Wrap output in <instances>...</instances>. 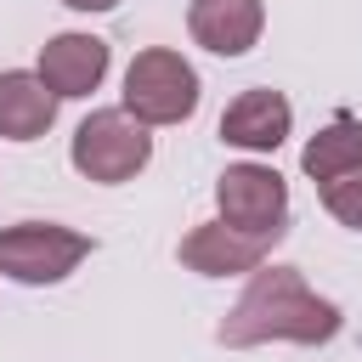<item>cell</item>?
<instances>
[{"label":"cell","mask_w":362,"mask_h":362,"mask_svg":"<svg viewBox=\"0 0 362 362\" xmlns=\"http://www.w3.org/2000/svg\"><path fill=\"white\" fill-rule=\"evenodd\" d=\"M51 124H57V90L28 68H6L0 74V136L40 141Z\"/></svg>","instance_id":"10"},{"label":"cell","mask_w":362,"mask_h":362,"mask_svg":"<svg viewBox=\"0 0 362 362\" xmlns=\"http://www.w3.org/2000/svg\"><path fill=\"white\" fill-rule=\"evenodd\" d=\"M288 130H294V107L272 85H255V90L232 96L226 113H221V141L243 147V153H277L288 141Z\"/></svg>","instance_id":"6"},{"label":"cell","mask_w":362,"mask_h":362,"mask_svg":"<svg viewBox=\"0 0 362 362\" xmlns=\"http://www.w3.org/2000/svg\"><path fill=\"white\" fill-rule=\"evenodd\" d=\"M34 74L57 90V102L90 96L107 79V40H96V34H51L40 45V68Z\"/></svg>","instance_id":"7"},{"label":"cell","mask_w":362,"mask_h":362,"mask_svg":"<svg viewBox=\"0 0 362 362\" xmlns=\"http://www.w3.org/2000/svg\"><path fill=\"white\" fill-rule=\"evenodd\" d=\"M85 255H90V238L74 232V226H62V221L0 226V277H11V283H28V288L62 283Z\"/></svg>","instance_id":"4"},{"label":"cell","mask_w":362,"mask_h":362,"mask_svg":"<svg viewBox=\"0 0 362 362\" xmlns=\"http://www.w3.org/2000/svg\"><path fill=\"white\" fill-rule=\"evenodd\" d=\"M300 170L322 187V181H334V175H351V170H362V119H351V113H334L311 141H305V153H300Z\"/></svg>","instance_id":"11"},{"label":"cell","mask_w":362,"mask_h":362,"mask_svg":"<svg viewBox=\"0 0 362 362\" xmlns=\"http://www.w3.org/2000/svg\"><path fill=\"white\" fill-rule=\"evenodd\" d=\"M260 28H266V0H192L187 6V34L215 57L255 51Z\"/></svg>","instance_id":"9"},{"label":"cell","mask_w":362,"mask_h":362,"mask_svg":"<svg viewBox=\"0 0 362 362\" xmlns=\"http://www.w3.org/2000/svg\"><path fill=\"white\" fill-rule=\"evenodd\" d=\"M68 158H74V170H79L85 181H96V187H119V181H130V175L147 170V158H153V136H147V124L130 119L124 107H96V113L79 119Z\"/></svg>","instance_id":"3"},{"label":"cell","mask_w":362,"mask_h":362,"mask_svg":"<svg viewBox=\"0 0 362 362\" xmlns=\"http://www.w3.org/2000/svg\"><path fill=\"white\" fill-rule=\"evenodd\" d=\"M339 334V305L322 300L300 266H255L249 272V288L238 294V305L221 317L215 339L232 345V351H249V345H328Z\"/></svg>","instance_id":"1"},{"label":"cell","mask_w":362,"mask_h":362,"mask_svg":"<svg viewBox=\"0 0 362 362\" xmlns=\"http://www.w3.org/2000/svg\"><path fill=\"white\" fill-rule=\"evenodd\" d=\"M322 209L339 221V226H351V232H362V170H351V175H334V181H322Z\"/></svg>","instance_id":"12"},{"label":"cell","mask_w":362,"mask_h":362,"mask_svg":"<svg viewBox=\"0 0 362 362\" xmlns=\"http://www.w3.org/2000/svg\"><path fill=\"white\" fill-rule=\"evenodd\" d=\"M62 6H68V11H113L119 0H62Z\"/></svg>","instance_id":"13"},{"label":"cell","mask_w":362,"mask_h":362,"mask_svg":"<svg viewBox=\"0 0 362 362\" xmlns=\"http://www.w3.org/2000/svg\"><path fill=\"white\" fill-rule=\"evenodd\" d=\"M266 249L272 243H260L226 221H204L181 238V266L198 277H249L255 266H266Z\"/></svg>","instance_id":"8"},{"label":"cell","mask_w":362,"mask_h":362,"mask_svg":"<svg viewBox=\"0 0 362 362\" xmlns=\"http://www.w3.org/2000/svg\"><path fill=\"white\" fill-rule=\"evenodd\" d=\"M198 68L181 57V51H170V45H147V51H136L130 57V68H124V113L130 119H141L147 130L153 124H181V119H192L198 113Z\"/></svg>","instance_id":"2"},{"label":"cell","mask_w":362,"mask_h":362,"mask_svg":"<svg viewBox=\"0 0 362 362\" xmlns=\"http://www.w3.org/2000/svg\"><path fill=\"white\" fill-rule=\"evenodd\" d=\"M215 209L226 226L260 238V243H277L288 232V181L272 170V164H226L221 181H215Z\"/></svg>","instance_id":"5"}]
</instances>
